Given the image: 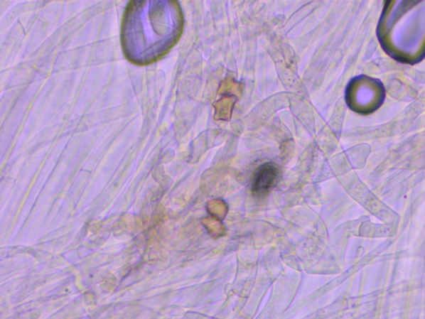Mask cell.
Here are the masks:
<instances>
[{
    "mask_svg": "<svg viewBox=\"0 0 425 319\" xmlns=\"http://www.w3.org/2000/svg\"><path fill=\"white\" fill-rule=\"evenodd\" d=\"M179 9L171 2H131L122 28L123 48L131 61L147 63L169 50L181 31Z\"/></svg>",
    "mask_w": 425,
    "mask_h": 319,
    "instance_id": "obj_1",
    "label": "cell"
},
{
    "mask_svg": "<svg viewBox=\"0 0 425 319\" xmlns=\"http://www.w3.org/2000/svg\"><path fill=\"white\" fill-rule=\"evenodd\" d=\"M279 175V171L276 166L271 163L261 166L252 180V191L259 196L268 193L275 185Z\"/></svg>",
    "mask_w": 425,
    "mask_h": 319,
    "instance_id": "obj_2",
    "label": "cell"
}]
</instances>
